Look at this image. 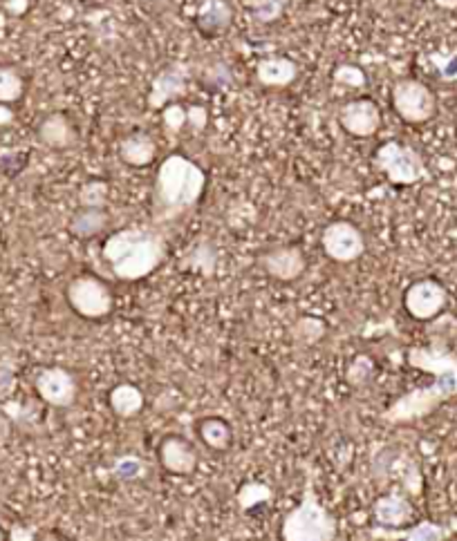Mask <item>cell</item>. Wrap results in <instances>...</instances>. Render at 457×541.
<instances>
[{
	"instance_id": "obj_1",
	"label": "cell",
	"mask_w": 457,
	"mask_h": 541,
	"mask_svg": "<svg viewBox=\"0 0 457 541\" xmlns=\"http://www.w3.org/2000/svg\"><path fill=\"white\" fill-rule=\"evenodd\" d=\"M408 365L420 372L433 373V385L412 389L399 396L388 410L381 414L384 423L402 425L428 416L442 403L457 396V354L446 347H411L408 349Z\"/></svg>"
},
{
	"instance_id": "obj_2",
	"label": "cell",
	"mask_w": 457,
	"mask_h": 541,
	"mask_svg": "<svg viewBox=\"0 0 457 541\" xmlns=\"http://www.w3.org/2000/svg\"><path fill=\"white\" fill-rule=\"evenodd\" d=\"M101 255L114 278L121 283H137L162 266L166 258V240L155 228L129 226L112 233L104 242Z\"/></svg>"
},
{
	"instance_id": "obj_3",
	"label": "cell",
	"mask_w": 457,
	"mask_h": 541,
	"mask_svg": "<svg viewBox=\"0 0 457 541\" xmlns=\"http://www.w3.org/2000/svg\"><path fill=\"white\" fill-rule=\"evenodd\" d=\"M206 188L204 170L179 152L160 164L153 184V219L155 224L173 222L195 209Z\"/></svg>"
},
{
	"instance_id": "obj_4",
	"label": "cell",
	"mask_w": 457,
	"mask_h": 541,
	"mask_svg": "<svg viewBox=\"0 0 457 541\" xmlns=\"http://www.w3.org/2000/svg\"><path fill=\"white\" fill-rule=\"evenodd\" d=\"M338 521L319 501L312 488L280 521V541H334Z\"/></svg>"
},
{
	"instance_id": "obj_5",
	"label": "cell",
	"mask_w": 457,
	"mask_h": 541,
	"mask_svg": "<svg viewBox=\"0 0 457 541\" xmlns=\"http://www.w3.org/2000/svg\"><path fill=\"white\" fill-rule=\"evenodd\" d=\"M372 161L395 186H415L428 175V168H426L420 152L399 142L381 143Z\"/></svg>"
},
{
	"instance_id": "obj_6",
	"label": "cell",
	"mask_w": 457,
	"mask_h": 541,
	"mask_svg": "<svg viewBox=\"0 0 457 541\" xmlns=\"http://www.w3.org/2000/svg\"><path fill=\"white\" fill-rule=\"evenodd\" d=\"M65 300L77 316L86 320H104L112 314L114 296L108 284L96 275H77L65 289Z\"/></svg>"
},
{
	"instance_id": "obj_7",
	"label": "cell",
	"mask_w": 457,
	"mask_h": 541,
	"mask_svg": "<svg viewBox=\"0 0 457 541\" xmlns=\"http://www.w3.org/2000/svg\"><path fill=\"white\" fill-rule=\"evenodd\" d=\"M390 99H393V108L399 119L412 126L430 121L437 112V99H435L433 90L417 78H402L395 83Z\"/></svg>"
},
{
	"instance_id": "obj_8",
	"label": "cell",
	"mask_w": 457,
	"mask_h": 541,
	"mask_svg": "<svg viewBox=\"0 0 457 541\" xmlns=\"http://www.w3.org/2000/svg\"><path fill=\"white\" fill-rule=\"evenodd\" d=\"M320 246L332 262L350 264L357 262L366 253V237L348 219L329 222L320 233Z\"/></svg>"
},
{
	"instance_id": "obj_9",
	"label": "cell",
	"mask_w": 457,
	"mask_h": 541,
	"mask_svg": "<svg viewBox=\"0 0 457 541\" xmlns=\"http://www.w3.org/2000/svg\"><path fill=\"white\" fill-rule=\"evenodd\" d=\"M446 302L448 291L444 289V284H439L433 278L417 280L403 293V309L408 311L411 318L420 320V323L437 318L446 309Z\"/></svg>"
},
{
	"instance_id": "obj_10",
	"label": "cell",
	"mask_w": 457,
	"mask_h": 541,
	"mask_svg": "<svg viewBox=\"0 0 457 541\" xmlns=\"http://www.w3.org/2000/svg\"><path fill=\"white\" fill-rule=\"evenodd\" d=\"M37 394L41 396L43 403L56 410L72 407L79 396V382L72 372L63 367H43L34 378Z\"/></svg>"
},
{
	"instance_id": "obj_11",
	"label": "cell",
	"mask_w": 457,
	"mask_h": 541,
	"mask_svg": "<svg viewBox=\"0 0 457 541\" xmlns=\"http://www.w3.org/2000/svg\"><path fill=\"white\" fill-rule=\"evenodd\" d=\"M338 123L353 137H375L381 127V108L372 99L348 101L338 110Z\"/></svg>"
},
{
	"instance_id": "obj_12",
	"label": "cell",
	"mask_w": 457,
	"mask_h": 541,
	"mask_svg": "<svg viewBox=\"0 0 457 541\" xmlns=\"http://www.w3.org/2000/svg\"><path fill=\"white\" fill-rule=\"evenodd\" d=\"M261 266L270 278L278 283H294L301 278L307 268V258L301 246H276L261 255Z\"/></svg>"
},
{
	"instance_id": "obj_13",
	"label": "cell",
	"mask_w": 457,
	"mask_h": 541,
	"mask_svg": "<svg viewBox=\"0 0 457 541\" xmlns=\"http://www.w3.org/2000/svg\"><path fill=\"white\" fill-rule=\"evenodd\" d=\"M188 68L182 63L169 65L153 78L151 92H148V108L164 110L169 103H178L187 94Z\"/></svg>"
},
{
	"instance_id": "obj_14",
	"label": "cell",
	"mask_w": 457,
	"mask_h": 541,
	"mask_svg": "<svg viewBox=\"0 0 457 541\" xmlns=\"http://www.w3.org/2000/svg\"><path fill=\"white\" fill-rule=\"evenodd\" d=\"M160 461L170 474L178 477H188L197 468V452L187 439L182 437H166L160 443Z\"/></svg>"
},
{
	"instance_id": "obj_15",
	"label": "cell",
	"mask_w": 457,
	"mask_h": 541,
	"mask_svg": "<svg viewBox=\"0 0 457 541\" xmlns=\"http://www.w3.org/2000/svg\"><path fill=\"white\" fill-rule=\"evenodd\" d=\"M120 160L130 168H146L157 157V142L148 132H130L117 146Z\"/></svg>"
},
{
	"instance_id": "obj_16",
	"label": "cell",
	"mask_w": 457,
	"mask_h": 541,
	"mask_svg": "<svg viewBox=\"0 0 457 541\" xmlns=\"http://www.w3.org/2000/svg\"><path fill=\"white\" fill-rule=\"evenodd\" d=\"M234 10L227 0H202L195 12V28L204 37H220L231 28Z\"/></svg>"
},
{
	"instance_id": "obj_17",
	"label": "cell",
	"mask_w": 457,
	"mask_h": 541,
	"mask_svg": "<svg viewBox=\"0 0 457 541\" xmlns=\"http://www.w3.org/2000/svg\"><path fill=\"white\" fill-rule=\"evenodd\" d=\"M372 517L384 528H402L412 519V504L402 492H388L372 504Z\"/></svg>"
},
{
	"instance_id": "obj_18",
	"label": "cell",
	"mask_w": 457,
	"mask_h": 541,
	"mask_svg": "<svg viewBox=\"0 0 457 541\" xmlns=\"http://www.w3.org/2000/svg\"><path fill=\"white\" fill-rule=\"evenodd\" d=\"M38 139L52 151H65L77 143V130L63 112H52L38 126Z\"/></svg>"
},
{
	"instance_id": "obj_19",
	"label": "cell",
	"mask_w": 457,
	"mask_h": 541,
	"mask_svg": "<svg viewBox=\"0 0 457 541\" xmlns=\"http://www.w3.org/2000/svg\"><path fill=\"white\" fill-rule=\"evenodd\" d=\"M296 77L298 65L287 56H267L256 65V78L265 87H287Z\"/></svg>"
},
{
	"instance_id": "obj_20",
	"label": "cell",
	"mask_w": 457,
	"mask_h": 541,
	"mask_svg": "<svg viewBox=\"0 0 457 541\" xmlns=\"http://www.w3.org/2000/svg\"><path fill=\"white\" fill-rule=\"evenodd\" d=\"M108 405L110 410L120 416V419H135V416L144 410L146 396H144V391L139 389L137 385H133V382H120V385H114L112 389H110Z\"/></svg>"
},
{
	"instance_id": "obj_21",
	"label": "cell",
	"mask_w": 457,
	"mask_h": 541,
	"mask_svg": "<svg viewBox=\"0 0 457 541\" xmlns=\"http://www.w3.org/2000/svg\"><path fill=\"white\" fill-rule=\"evenodd\" d=\"M108 226V213L105 209H79L70 219V233L79 240H92Z\"/></svg>"
},
{
	"instance_id": "obj_22",
	"label": "cell",
	"mask_w": 457,
	"mask_h": 541,
	"mask_svg": "<svg viewBox=\"0 0 457 541\" xmlns=\"http://www.w3.org/2000/svg\"><path fill=\"white\" fill-rule=\"evenodd\" d=\"M197 434H200L202 443L206 447L215 452L228 450L231 441H234V430L220 416H209V419H202L197 425Z\"/></svg>"
},
{
	"instance_id": "obj_23",
	"label": "cell",
	"mask_w": 457,
	"mask_h": 541,
	"mask_svg": "<svg viewBox=\"0 0 457 541\" xmlns=\"http://www.w3.org/2000/svg\"><path fill=\"white\" fill-rule=\"evenodd\" d=\"M146 472H148L146 461L139 459V456L135 455L117 456V459L112 461V465H110V477H112L114 481H121V483L139 481V479L146 477Z\"/></svg>"
},
{
	"instance_id": "obj_24",
	"label": "cell",
	"mask_w": 457,
	"mask_h": 541,
	"mask_svg": "<svg viewBox=\"0 0 457 541\" xmlns=\"http://www.w3.org/2000/svg\"><path fill=\"white\" fill-rule=\"evenodd\" d=\"M215 262H218L215 249L204 242V244H197L195 249L187 255V259H184V268H191V271L202 275H213Z\"/></svg>"
},
{
	"instance_id": "obj_25",
	"label": "cell",
	"mask_w": 457,
	"mask_h": 541,
	"mask_svg": "<svg viewBox=\"0 0 457 541\" xmlns=\"http://www.w3.org/2000/svg\"><path fill=\"white\" fill-rule=\"evenodd\" d=\"M243 5L252 12L258 23H276L283 16L287 0H243Z\"/></svg>"
},
{
	"instance_id": "obj_26",
	"label": "cell",
	"mask_w": 457,
	"mask_h": 541,
	"mask_svg": "<svg viewBox=\"0 0 457 541\" xmlns=\"http://www.w3.org/2000/svg\"><path fill=\"white\" fill-rule=\"evenodd\" d=\"M25 81L14 68L0 65V103H16L23 96Z\"/></svg>"
},
{
	"instance_id": "obj_27",
	"label": "cell",
	"mask_w": 457,
	"mask_h": 541,
	"mask_svg": "<svg viewBox=\"0 0 457 541\" xmlns=\"http://www.w3.org/2000/svg\"><path fill=\"white\" fill-rule=\"evenodd\" d=\"M110 186L104 179H90L79 188V204L81 209H105Z\"/></svg>"
},
{
	"instance_id": "obj_28",
	"label": "cell",
	"mask_w": 457,
	"mask_h": 541,
	"mask_svg": "<svg viewBox=\"0 0 457 541\" xmlns=\"http://www.w3.org/2000/svg\"><path fill=\"white\" fill-rule=\"evenodd\" d=\"M328 332V324L323 320L314 318V316H303L301 320H296V324L292 327L294 338H296L301 345H314Z\"/></svg>"
},
{
	"instance_id": "obj_29",
	"label": "cell",
	"mask_w": 457,
	"mask_h": 541,
	"mask_svg": "<svg viewBox=\"0 0 457 541\" xmlns=\"http://www.w3.org/2000/svg\"><path fill=\"white\" fill-rule=\"evenodd\" d=\"M332 81L341 87H350V90H359V87L366 86L368 77L359 65L353 63H341L337 65V70L332 72Z\"/></svg>"
},
{
	"instance_id": "obj_30",
	"label": "cell",
	"mask_w": 457,
	"mask_h": 541,
	"mask_svg": "<svg viewBox=\"0 0 457 541\" xmlns=\"http://www.w3.org/2000/svg\"><path fill=\"white\" fill-rule=\"evenodd\" d=\"M448 530L435 521H420L403 532V541H444Z\"/></svg>"
},
{
	"instance_id": "obj_31",
	"label": "cell",
	"mask_w": 457,
	"mask_h": 541,
	"mask_svg": "<svg viewBox=\"0 0 457 541\" xmlns=\"http://www.w3.org/2000/svg\"><path fill=\"white\" fill-rule=\"evenodd\" d=\"M162 121L169 135H179L187 126V108L182 103H169L162 110Z\"/></svg>"
},
{
	"instance_id": "obj_32",
	"label": "cell",
	"mask_w": 457,
	"mask_h": 541,
	"mask_svg": "<svg viewBox=\"0 0 457 541\" xmlns=\"http://www.w3.org/2000/svg\"><path fill=\"white\" fill-rule=\"evenodd\" d=\"M375 372V363H372L368 356H357L353 360V365L348 367V382L350 385H366L368 378Z\"/></svg>"
},
{
	"instance_id": "obj_33",
	"label": "cell",
	"mask_w": 457,
	"mask_h": 541,
	"mask_svg": "<svg viewBox=\"0 0 457 541\" xmlns=\"http://www.w3.org/2000/svg\"><path fill=\"white\" fill-rule=\"evenodd\" d=\"M428 61L435 65V70H437L444 81L457 83V54H430Z\"/></svg>"
},
{
	"instance_id": "obj_34",
	"label": "cell",
	"mask_w": 457,
	"mask_h": 541,
	"mask_svg": "<svg viewBox=\"0 0 457 541\" xmlns=\"http://www.w3.org/2000/svg\"><path fill=\"white\" fill-rule=\"evenodd\" d=\"M243 492H247V495H252V499H245L243 508H253V505L258 504V501H267L271 499V490L267 486H262V483H249V486L243 488Z\"/></svg>"
},
{
	"instance_id": "obj_35",
	"label": "cell",
	"mask_w": 457,
	"mask_h": 541,
	"mask_svg": "<svg viewBox=\"0 0 457 541\" xmlns=\"http://www.w3.org/2000/svg\"><path fill=\"white\" fill-rule=\"evenodd\" d=\"M187 123H191L193 132H202L209 123V112H206L204 105H193L187 110Z\"/></svg>"
},
{
	"instance_id": "obj_36",
	"label": "cell",
	"mask_w": 457,
	"mask_h": 541,
	"mask_svg": "<svg viewBox=\"0 0 457 541\" xmlns=\"http://www.w3.org/2000/svg\"><path fill=\"white\" fill-rule=\"evenodd\" d=\"M206 83H211V86H215V87H224L231 83V74H228V70L224 68V65H215V68H211Z\"/></svg>"
},
{
	"instance_id": "obj_37",
	"label": "cell",
	"mask_w": 457,
	"mask_h": 541,
	"mask_svg": "<svg viewBox=\"0 0 457 541\" xmlns=\"http://www.w3.org/2000/svg\"><path fill=\"white\" fill-rule=\"evenodd\" d=\"M14 382H16L14 369H12L10 365L5 367V363L0 365V394L3 396L10 394V391L14 389Z\"/></svg>"
},
{
	"instance_id": "obj_38",
	"label": "cell",
	"mask_w": 457,
	"mask_h": 541,
	"mask_svg": "<svg viewBox=\"0 0 457 541\" xmlns=\"http://www.w3.org/2000/svg\"><path fill=\"white\" fill-rule=\"evenodd\" d=\"M5 10L14 16H23L29 10V0H5Z\"/></svg>"
},
{
	"instance_id": "obj_39",
	"label": "cell",
	"mask_w": 457,
	"mask_h": 541,
	"mask_svg": "<svg viewBox=\"0 0 457 541\" xmlns=\"http://www.w3.org/2000/svg\"><path fill=\"white\" fill-rule=\"evenodd\" d=\"M16 121V112L10 105L0 103V127H7Z\"/></svg>"
},
{
	"instance_id": "obj_40",
	"label": "cell",
	"mask_w": 457,
	"mask_h": 541,
	"mask_svg": "<svg viewBox=\"0 0 457 541\" xmlns=\"http://www.w3.org/2000/svg\"><path fill=\"white\" fill-rule=\"evenodd\" d=\"M433 3L439 7V10H446V12L457 10V0H433Z\"/></svg>"
},
{
	"instance_id": "obj_41",
	"label": "cell",
	"mask_w": 457,
	"mask_h": 541,
	"mask_svg": "<svg viewBox=\"0 0 457 541\" xmlns=\"http://www.w3.org/2000/svg\"><path fill=\"white\" fill-rule=\"evenodd\" d=\"M0 541H5V532H3V528H0Z\"/></svg>"
}]
</instances>
